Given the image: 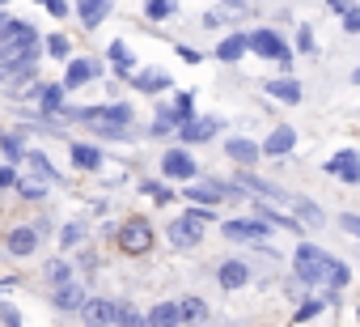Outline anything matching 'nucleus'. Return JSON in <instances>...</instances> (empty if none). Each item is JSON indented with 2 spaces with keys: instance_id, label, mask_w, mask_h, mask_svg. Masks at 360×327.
Here are the masks:
<instances>
[{
  "instance_id": "obj_1",
  "label": "nucleus",
  "mask_w": 360,
  "mask_h": 327,
  "mask_svg": "<svg viewBox=\"0 0 360 327\" xmlns=\"http://www.w3.org/2000/svg\"><path fill=\"white\" fill-rule=\"evenodd\" d=\"M292 276H297L301 285H326L330 293H339V289L352 280V272H347L335 255H326L322 247H314V242H301V247H297V255H292Z\"/></svg>"
},
{
  "instance_id": "obj_2",
  "label": "nucleus",
  "mask_w": 360,
  "mask_h": 327,
  "mask_svg": "<svg viewBox=\"0 0 360 327\" xmlns=\"http://www.w3.org/2000/svg\"><path fill=\"white\" fill-rule=\"evenodd\" d=\"M204 221H212V209H187L178 221H169V242H174L178 251L200 247V238H204Z\"/></svg>"
},
{
  "instance_id": "obj_3",
  "label": "nucleus",
  "mask_w": 360,
  "mask_h": 327,
  "mask_svg": "<svg viewBox=\"0 0 360 327\" xmlns=\"http://www.w3.org/2000/svg\"><path fill=\"white\" fill-rule=\"evenodd\" d=\"M115 242H119L123 255H148L153 242H157V234H153V226H148L144 217H127V221L115 230Z\"/></svg>"
},
{
  "instance_id": "obj_4",
  "label": "nucleus",
  "mask_w": 360,
  "mask_h": 327,
  "mask_svg": "<svg viewBox=\"0 0 360 327\" xmlns=\"http://www.w3.org/2000/svg\"><path fill=\"white\" fill-rule=\"evenodd\" d=\"M250 51L263 56V60H276L280 68L292 64V51H288V43H284L276 30H255V35H250Z\"/></svg>"
},
{
  "instance_id": "obj_5",
  "label": "nucleus",
  "mask_w": 360,
  "mask_h": 327,
  "mask_svg": "<svg viewBox=\"0 0 360 327\" xmlns=\"http://www.w3.org/2000/svg\"><path fill=\"white\" fill-rule=\"evenodd\" d=\"M183 196H187L191 204H200V209H217L221 200H233L238 192H233V187H225V183H217V179H200V183H187V187H183Z\"/></svg>"
},
{
  "instance_id": "obj_6",
  "label": "nucleus",
  "mask_w": 360,
  "mask_h": 327,
  "mask_svg": "<svg viewBox=\"0 0 360 327\" xmlns=\"http://www.w3.org/2000/svg\"><path fill=\"white\" fill-rule=\"evenodd\" d=\"M267 221H255V217H233V221H225L221 226V234L229 238V242H255V247H263V238H267Z\"/></svg>"
},
{
  "instance_id": "obj_7",
  "label": "nucleus",
  "mask_w": 360,
  "mask_h": 327,
  "mask_svg": "<svg viewBox=\"0 0 360 327\" xmlns=\"http://www.w3.org/2000/svg\"><path fill=\"white\" fill-rule=\"evenodd\" d=\"M161 175H165V179H178V183H191V179H195V157H191L187 149L161 153Z\"/></svg>"
},
{
  "instance_id": "obj_8",
  "label": "nucleus",
  "mask_w": 360,
  "mask_h": 327,
  "mask_svg": "<svg viewBox=\"0 0 360 327\" xmlns=\"http://www.w3.org/2000/svg\"><path fill=\"white\" fill-rule=\"evenodd\" d=\"M221 123L225 119H217V115H191L183 128H178V136H183V144H204V140H212L221 132Z\"/></svg>"
},
{
  "instance_id": "obj_9",
  "label": "nucleus",
  "mask_w": 360,
  "mask_h": 327,
  "mask_svg": "<svg viewBox=\"0 0 360 327\" xmlns=\"http://www.w3.org/2000/svg\"><path fill=\"white\" fill-rule=\"evenodd\" d=\"M326 175H335V179H343L347 187H356L360 183V153H352V149H339L326 166H322Z\"/></svg>"
},
{
  "instance_id": "obj_10",
  "label": "nucleus",
  "mask_w": 360,
  "mask_h": 327,
  "mask_svg": "<svg viewBox=\"0 0 360 327\" xmlns=\"http://www.w3.org/2000/svg\"><path fill=\"white\" fill-rule=\"evenodd\" d=\"M39 230L34 226H18V230H9V238H5V247H9V255H18V259H26V255H34L39 251Z\"/></svg>"
},
{
  "instance_id": "obj_11",
  "label": "nucleus",
  "mask_w": 360,
  "mask_h": 327,
  "mask_svg": "<svg viewBox=\"0 0 360 327\" xmlns=\"http://www.w3.org/2000/svg\"><path fill=\"white\" fill-rule=\"evenodd\" d=\"M77 314L85 319V327H115V302H106V297H89Z\"/></svg>"
},
{
  "instance_id": "obj_12",
  "label": "nucleus",
  "mask_w": 360,
  "mask_h": 327,
  "mask_svg": "<svg viewBox=\"0 0 360 327\" xmlns=\"http://www.w3.org/2000/svg\"><path fill=\"white\" fill-rule=\"evenodd\" d=\"M242 187H250V196H259V200H267V204H284L288 200V192L284 187H276V183H267V179H259V175H242Z\"/></svg>"
},
{
  "instance_id": "obj_13",
  "label": "nucleus",
  "mask_w": 360,
  "mask_h": 327,
  "mask_svg": "<svg viewBox=\"0 0 360 327\" xmlns=\"http://www.w3.org/2000/svg\"><path fill=\"white\" fill-rule=\"evenodd\" d=\"M77 18H81L85 30L102 26V22L110 18V0H77Z\"/></svg>"
},
{
  "instance_id": "obj_14",
  "label": "nucleus",
  "mask_w": 360,
  "mask_h": 327,
  "mask_svg": "<svg viewBox=\"0 0 360 327\" xmlns=\"http://www.w3.org/2000/svg\"><path fill=\"white\" fill-rule=\"evenodd\" d=\"M131 85H136L140 94H165V90H169V73H165V68H140V73L131 77Z\"/></svg>"
},
{
  "instance_id": "obj_15",
  "label": "nucleus",
  "mask_w": 360,
  "mask_h": 327,
  "mask_svg": "<svg viewBox=\"0 0 360 327\" xmlns=\"http://www.w3.org/2000/svg\"><path fill=\"white\" fill-rule=\"evenodd\" d=\"M292 144H297V132H292L288 123H280V128H271V136L263 140V153H267V157H284V153H292Z\"/></svg>"
},
{
  "instance_id": "obj_16",
  "label": "nucleus",
  "mask_w": 360,
  "mask_h": 327,
  "mask_svg": "<svg viewBox=\"0 0 360 327\" xmlns=\"http://www.w3.org/2000/svg\"><path fill=\"white\" fill-rule=\"evenodd\" d=\"M217 280H221V289H242V285L250 280V268H246L242 259H225V264L217 268Z\"/></svg>"
},
{
  "instance_id": "obj_17",
  "label": "nucleus",
  "mask_w": 360,
  "mask_h": 327,
  "mask_svg": "<svg viewBox=\"0 0 360 327\" xmlns=\"http://www.w3.org/2000/svg\"><path fill=\"white\" fill-rule=\"evenodd\" d=\"M225 153L238 161V166H250V161L263 153V144H255V140H246V136H229V140H225Z\"/></svg>"
},
{
  "instance_id": "obj_18",
  "label": "nucleus",
  "mask_w": 360,
  "mask_h": 327,
  "mask_svg": "<svg viewBox=\"0 0 360 327\" xmlns=\"http://www.w3.org/2000/svg\"><path fill=\"white\" fill-rule=\"evenodd\" d=\"M246 51H250V35H229V39H221L217 60H221V64H238Z\"/></svg>"
},
{
  "instance_id": "obj_19",
  "label": "nucleus",
  "mask_w": 360,
  "mask_h": 327,
  "mask_svg": "<svg viewBox=\"0 0 360 327\" xmlns=\"http://www.w3.org/2000/svg\"><path fill=\"white\" fill-rule=\"evenodd\" d=\"M106 56H110V64H115V73H119V77H136V56H131V47H127V43H119V39H115V43L106 47Z\"/></svg>"
},
{
  "instance_id": "obj_20",
  "label": "nucleus",
  "mask_w": 360,
  "mask_h": 327,
  "mask_svg": "<svg viewBox=\"0 0 360 327\" xmlns=\"http://www.w3.org/2000/svg\"><path fill=\"white\" fill-rule=\"evenodd\" d=\"M94 77H98V64H94V60H72L68 73H64V90H81V85L94 81Z\"/></svg>"
},
{
  "instance_id": "obj_21",
  "label": "nucleus",
  "mask_w": 360,
  "mask_h": 327,
  "mask_svg": "<svg viewBox=\"0 0 360 327\" xmlns=\"http://www.w3.org/2000/svg\"><path fill=\"white\" fill-rule=\"evenodd\" d=\"M64 81L60 85H39V106H43V115H64L68 106H64Z\"/></svg>"
},
{
  "instance_id": "obj_22",
  "label": "nucleus",
  "mask_w": 360,
  "mask_h": 327,
  "mask_svg": "<svg viewBox=\"0 0 360 327\" xmlns=\"http://www.w3.org/2000/svg\"><path fill=\"white\" fill-rule=\"evenodd\" d=\"M183 323V310H178V302H157L148 310V327H178Z\"/></svg>"
},
{
  "instance_id": "obj_23",
  "label": "nucleus",
  "mask_w": 360,
  "mask_h": 327,
  "mask_svg": "<svg viewBox=\"0 0 360 327\" xmlns=\"http://www.w3.org/2000/svg\"><path fill=\"white\" fill-rule=\"evenodd\" d=\"M267 94H271V98H280V102H288V106H297V102H301V81H297V77L267 81Z\"/></svg>"
},
{
  "instance_id": "obj_24",
  "label": "nucleus",
  "mask_w": 360,
  "mask_h": 327,
  "mask_svg": "<svg viewBox=\"0 0 360 327\" xmlns=\"http://www.w3.org/2000/svg\"><path fill=\"white\" fill-rule=\"evenodd\" d=\"M89 297H85V285H77V280H68V285H60L56 289V306L60 310H81Z\"/></svg>"
},
{
  "instance_id": "obj_25",
  "label": "nucleus",
  "mask_w": 360,
  "mask_h": 327,
  "mask_svg": "<svg viewBox=\"0 0 360 327\" xmlns=\"http://www.w3.org/2000/svg\"><path fill=\"white\" fill-rule=\"evenodd\" d=\"M72 166L77 171H102V153L94 144H72Z\"/></svg>"
},
{
  "instance_id": "obj_26",
  "label": "nucleus",
  "mask_w": 360,
  "mask_h": 327,
  "mask_svg": "<svg viewBox=\"0 0 360 327\" xmlns=\"http://www.w3.org/2000/svg\"><path fill=\"white\" fill-rule=\"evenodd\" d=\"M115 327H148V314H140L131 302H115Z\"/></svg>"
},
{
  "instance_id": "obj_27",
  "label": "nucleus",
  "mask_w": 360,
  "mask_h": 327,
  "mask_svg": "<svg viewBox=\"0 0 360 327\" xmlns=\"http://www.w3.org/2000/svg\"><path fill=\"white\" fill-rule=\"evenodd\" d=\"M178 310H183V323H204L208 319V302L204 297H183V302H178Z\"/></svg>"
},
{
  "instance_id": "obj_28",
  "label": "nucleus",
  "mask_w": 360,
  "mask_h": 327,
  "mask_svg": "<svg viewBox=\"0 0 360 327\" xmlns=\"http://www.w3.org/2000/svg\"><path fill=\"white\" fill-rule=\"evenodd\" d=\"M174 9H178V0H144L148 22H165V18H174Z\"/></svg>"
},
{
  "instance_id": "obj_29",
  "label": "nucleus",
  "mask_w": 360,
  "mask_h": 327,
  "mask_svg": "<svg viewBox=\"0 0 360 327\" xmlns=\"http://www.w3.org/2000/svg\"><path fill=\"white\" fill-rule=\"evenodd\" d=\"M292 209H297L301 226H322V221H326V217H322V209H318L314 200H292Z\"/></svg>"
},
{
  "instance_id": "obj_30",
  "label": "nucleus",
  "mask_w": 360,
  "mask_h": 327,
  "mask_svg": "<svg viewBox=\"0 0 360 327\" xmlns=\"http://www.w3.org/2000/svg\"><path fill=\"white\" fill-rule=\"evenodd\" d=\"M26 161H30V166H34L39 183H56V179H60V175H56V166H51V157H43V153H30Z\"/></svg>"
},
{
  "instance_id": "obj_31",
  "label": "nucleus",
  "mask_w": 360,
  "mask_h": 327,
  "mask_svg": "<svg viewBox=\"0 0 360 327\" xmlns=\"http://www.w3.org/2000/svg\"><path fill=\"white\" fill-rule=\"evenodd\" d=\"M0 149H5L9 161H26V157H30V149H26L22 136H0Z\"/></svg>"
},
{
  "instance_id": "obj_32",
  "label": "nucleus",
  "mask_w": 360,
  "mask_h": 327,
  "mask_svg": "<svg viewBox=\"0 0 360 327\" xmlns=\"http://www.w3.org/2000/svg\"><path fill=\"white\" fill-rule=\"evenodd\" d=\"M43 51H47L51 60H68V51H72V43H68L64 35H51V39L43 43Z\"/></svg>"
},
{
  "instance_id": "obj_33",
  "label": "nucleus",
  "mask_w": 360,
  "mask_h": 327,
  "mask_svg": "<svg viewBox=\"0 0 360 327\" xmlns=\"http://www.w3.org/2000/svg\"><path fill=\"white\" fill-rule=\"evenodd\" d=\"M47 280H51L56 289H60V285H68V280H72L68 264H64V259H51V264H47Z\"/></svg>"
},
{
  "instance_id": "obj_34",
  "label": "nucleus",
  "mask_w": 360,
  "mask_h": 327,
  "mask_svg": "<svg viewBox=\"0 0 360 327\" xmlns=\"http://www.w3.org/2000/svg\"><path fill=\"white\" fill-rule=\"evenodd\" d=\"M81 238H85V221H68V226H64V234H60V242H64L68 251H72Z\"/></svg>"
},
{
  "instance_id": "obj_35",
  "label": "nucleus",
  "mask_w": 360,
  "mask_h": 327,
  "mask_svg": "<svg viewBox=\"0 0 360 327\" xmlns=\"http://www.w3.org/2000/svg\"><path fill=\"white\" fill-rule=\"evenodd\" d=\"M18 192H22L26 200H43V196H47V183H39V179H30V183H18Z\"/></svg>"
},
{
  "instance_id": "obj_36",
  "label": "nucleus",
  "mask_w": 360,
  "mask_h": 327,
  "mask_svg": "<svg viewBox=\"0 0 360 327\" xmlns=\"http://www.w3.org/2000/svg\"><path fill=\"white\" fill-rule=\"evenodd\" d=\"M297 51H314V30H309V26L297 30Z\"/></svg>"
},
{
  "instance_id": "obj_37",
  "label": "nucleus",
  "mask_w": 360,
  "mask_h": 327,
  "mask_svg": "<svg viewBox=\"0 0 360 327\" xmlns=\"http://www.w3.org/2000/svg\"><path fill=\"white\" fill-rule=\"evenodd\" d=\"M144 196H153V200H157V204H165V200H169V192H165V187H161V183H153V179H148V183H144Z\"/></svg>"
},
{
  "instance_id": "obj_38",
  "label": "nucleus",
  "mask_w": 360,
  "mask_h": 327,
  "mask_svg": "<svg viewBox=\"0 0 360 327\" xmlns=\"http://www.w3.org/2000/svg\"><path fill=\"white\" fill-rule=\"evenodd\" d=\"M343 30H347V35H360V9H347V13H343Z\"/></svg>"
},
{
  "instance_id": "obj_39",
  "label": "nucleus",
  "mask_w": 360,
  "mask_h": 327,
  "mask_svg": "<svg viewBox=\"0 0 360 327\" xmlns=\"http://www.w3.org/2000/svg\"><path fill=\"white\" fill-rule=\"evenodd\" d=\"M339 226H343L352 238H360V217H356V213H343V217H339Z\"/></svg>"
},
{
  "instance_id": "obj_40",
  "label": "nucleus",
  "mask_w": 360,
  "mask_h": 327,
  "mask_svg": "<svg viewBox=\"0 0 360 327\" xmlns=\"http://www.w3.org/2000/svg\"><path fill=\"white\" fill-rule=\"evenodd\" d=\"M0 319H5L9 327H22V314H18V310H13L9 302H0Z\"/></svg>"
},
{
  "instance_id": "obj_41",
  "label": "nucleus",
  "mask_w": 360,
  "mask_h": 327,
  "mask_svg": "<svg viewBox=\"0 0 360 327\" xmlns=\"http://www.w3.org/2000/svg\"><path fill=\"white\" fill-rule=\"evenodd\" d=\"M314 314H322V302H309V306H301V310H297V323H305V319H314Z\"/></svg>"
},
{
  "instance_id": "obj_42",
  "label": "nucleus",
  "mask_w": 360,
  "mask_h": 327,
  "mask_svg": "<svg viewBox=\"0 0 360 327\" xmlns=\"http://www.w3.org/2000/svg\"><path fill=\"white\" fill-rule=\"evenodd\" d=\"M18 183V171H9V166H0V187H13Z\"/></svg>"
},
{
  "instance_id": "obj_43",
  "label": "nucleus",
  "mask_w": 360,
  "mask_h": 327,
  "mask_svg": "<svg viewBox=\"0 0 360 327\" xmlns=\"http://www.w3.org/2000/svg\"><path fill=\"white\" fill-rule=\"evenodd\" d=\"M47 13H51V18H64L68 5H64V0H47Z\"/></svg>"
},
{
  "instance_id": "obj_44",
  "label": "nucleus",
  "mask_w": 360,
  "mask_h": 327,
  "mask_svg": "<svg viewBox=\"0 0 360 327\" xmlns=\"http://www.w3.org/2000/svg\"><path fill=\"white\" fill-rule=\"evenodd\" d=\"M178 56H183L187 64H195V60H200V51H195V47H178Z\"/></svg>"
},
{
  "instance_id": "obj_45",
  "label": "nucleus",
  "mask_w": 360,
  "mask_h": 327,
  "mask_svg": "<svg viewBox=\"0 0 360 327\" xmlns=\"http://www.w3.org/2000/svg\"><path fill=\"white\" fill-rule=\"evenodd\" d=\"M326 5H330V9H339V13H347V9H352L347 0H326Z\"/></svg>"
},
{
  "instance_id": "obj_46",
  "label": "nucleus",
  "mask_w": 360,
  "mask_h": 327,
  "mask_svg": "<svg viewBox=\"0 0 360 327\" xmlns=\"http://www.w3.org/2000/svg\"><path fill=\"white\" fill-rule=\"evenodd\" d=\"M352 81H356V85H360V68H356V73H352Z\"/></svg>"
},
{
  "instance_id": "obj_47",
  "label": "nucleus",
  "mask_w": 360,
  "mask_h": 327,
  "mask_svg": "<svg viewBox=\"0 0 360 327\" xmlns=\"http://www.w3.org/2000/svg\"><path fill=\"white\" fill-rule=\"evenodd\" d=\"M229 5H242V0H229Z\"/></svg>"
},
{
  "instance_id": "obj_48",
  "label": "nucleus",
  "mask_w": 360,
  "mask_h": 327,
  "mask_svg": "<svg viewBox=\"0 0 360 327\" xmlns=\"http://www.w3.org/2000/svg\"><path fill=\"white\" fill-rule=\"evenodd\" d=\"M39 5H47V0H39Z\"/></svg>"
},
{
  "instance_id": "obj_49",
  "label": "nucleus",
  "mask_w": 360,
  "mask_h": 327,
  "mask_svg": "<svg viewBox=\"0 0 360 327\" xmlns=\"http://www.w3.org/2000/svg\"><path fill=\"white\" fill-rule=\"evenodd\" d=\"M356 319H360V310H356Z\"/></svg>"
},
{
  "instance_id": "obj_50",
  "label": "nucleus",
  "mask_w": 360,
  "mask_h": 327,
  "mask_svg": "<svg viewBox=\"0 0 360 327\" xmlns=\"http://www.w3.org/2000/svg\"><path fill=\"white\" fill-rule=\"evenodd\" d=\"M0 5H5V0H0Z\"/></svg>"
},
{
  "instance_id": "obj_51",
  "label": "nucleus",
  "mask_w": 360,
  "mask_h": 327,
  "mask_svg": "<svg viewBox=\"0 0 360 327\" xmlns=\"http://www.w3.org/2000/svg\"><path fill=\"white\" fill-rule=\"evenodd\" d=\"M0 289H5V285H0Z\"/></svg>"
}]
</instances>
